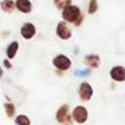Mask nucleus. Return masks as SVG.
Instances as JSON below:
<instances>
[{"mask_svg":"<svg viewBox=\"0 0 125 125\" xmlns=\"http://www.w3.org/2000/svg\"><path fill=\"white\" fill-rule=\"evenodd\" d=\"M19 49H20V43H19L17 41H12V42H10V43L8 44V47H6V50H5L6 58L10 59V60H12V59L17 55Z\"/></svg>","mask_w":125,"mask_h":125,"instance_id":"nucleus-11","label":"nucleus"},{"mask_svg":"<svg viewBox=\"0 0 125 125\" xmlns=\"http://www.w3.org/2000/svg\"><path fill=\"white\" fill-rule=\"evenodd\" d=\"M83 64L86 65V68H90L91 70H96L101 66V56L94 53L87 54L83 58Z\"/></svg>","mask_w":125,"mask_h":125,"instance_id":"nucleus-9","label":"nucleus"},{"mask_svg":"<svg viewBox=\"0 0 125 125\" xmlns=\"http://www.w3.org/2000/svg\"><path fill=\"white\" fill-rule=\"evenodd\" d=\"M52 65L56 69V70H60L62 73H66L68 70L71 69L73 66V60L70 56H68L66 54H56L55 56H53L52 59Z\"/></svg>","mask_w":125,"mask_h":125,"instance_id":"nucleus-2","label":"nucleus"},{"mask_svg":"<svg viewBox=\"0 0 125 125\" xmlns=\"http://www.w3.org/2000/svg\"><path fill=\"white\" fill-rule=\"evenodd\" d=\"M3 66H4L5 69H11V68H12L11 60H10V59H8V58H5V59L3 60Z\"/></svg>","mask_w":125,"mask_h":125,"instance_id":"nucleus-18","label":"nucleus"},{"mask_svg":"<svg viewBox=\"0 0 125 125\" xmlns=\"http://www.w3.org/2000/svg\"><path fill=\"white\" fill-rule=\"evenodd\" d=\"M83 21H85V15L82 14V15H81L79 19H77V21L74 23V26H75V27H80V26L82 25V22H83Z\"/></svg>","mask_w":125,"mask_h":125,"instance_id":"nucleus-19","label":"nucleus"},{"mask_svg":"<svg viewBox=\"0 0 125 125\" xmlns=\"http://www.w3.org/2000/svg\"><path fill=\"white\" fill-rule=\"evenodd\" d=\"M20 34L26 41H30V39L34 38L36 34H37V27H36V25L32 23V22H25V23H22V26L20 28Z\"/></svg>","mask_w":125,"mask_h":125,"instance_id":"nucleus-6","label":"nucleus"},{"mask_svg":"<svg viewBox=\"0 0 125 125\" xmlns=\"http://www.w3.org/2000/svg\"><path fill=\"white\" fill-rule=\"evenodd\" d=\"M98 11V0H90L87 4V14L94 15Z\"/></svg>","mask_w":125,"mask_h":125,"instance_id":"nucleus-13","label":"nucleus"},{"mask_svg":"<svg viewBox=\"0 0 125 125\" xmlns=\"http://www.w3.org/2000/svg\"><path fill=\"white\" fill-rule=\"evenodd\" d=\"M15 124H16V125H31V120H30V118H28L27 115L20 114V115L16 116Z\"/></svg>","mask_w":125,"mask_h":125,"instance_id":"nucleus-14","label":"nucleus"},{"mask_svg":"<svg viewBox=\"0 0 125 125\" xmlns=\"http://www.w3.org/2000/svg\"><path fill=\"white\" fill-rule=\"evenodd\" d=\"M55 119L58 123L64 124V125H71L73 124V116L70 114V105L69 104H62L59 107L55 114Z\"/></svg>","mask_w":125,"mask_h":125,"instance_id":"nucleus-4","label":"nucleus"},{"mask_svg":"<svg viewBox=\"0 0 125 125\" xmlns=\"http://www.w3.org/2000/svg\"><path fill=\"white\" fill-rule=\"evenodd\" d=\"M55 34L61 41H69V39H71L73 38V28H71L70 23H68L64 20L59 21L56 23V27H55Z\"/></svg>","mask_w":125,"mask_h":125,"instance_id":"nucleus-3","label":"nucleus"},{"mask_svg":"<svg viewBox=\"0 0 125 125\" xmlns=\"http://www.w3.org/2000/svg\"><path fill=\"white\" fill-rule=\"evenodd\" d=\"M0 10L5 14H12L16 10L14 0H1L0 1Z\"/></svg>","mask_w":125,"mask_h":125,"instance_id":"nucleus-12","label":"nucleus"},{"mask_svg":"<svg viewBox=\"0 0 125 125\" xmlns=\"http://www.w3.org/2000/svg\"><path fill=\"white\" fill-rule=\"evenodd\" d=\"M109 77L114 82H125V66L114 65L109 70Z\"/></svg>","mask_w":125,"mask_h":125,"instance_id":"nucleus-8","label":"nucleus"},{"mask_svg":"<svg viewBox=\"0 0 125 125\" xmlns=\"http://www.w3.org/2000/svg\"><path fill=\"white\" fill-rule=\"evenodd\" d=\"M73 119L79 123V124H83L87 121L88 119V110L85 105H76L73 110V114H71Z\"/></svg>","mask_w":125,"mask_h":125,"instance_id":"nucleus-7","label":"nucleus"},{"mask_svg":"<svg viewBox=\"0 0 125 125\" xmlns=\"http://www.w3.org/2000/svg\"><path fill=\"white\" fill-rule=\"evenodd\" d=\"M3 75H4V68H3L1 65H0V79L3 77Z\"/></svg>","mask_w":125,"mask_h":125,"instance_id":"nucleus-21","label":"nucleus"},{"mask_svg":"<svg viewBox=\"0 0 125 125\" xmlns=\"http://www.w3.org/2000/svg\"><path fill=\"white\" fill-rule=\"evenodd\" d=\"M81 15H82V11H81L80 6H77L75 4H70L61 10V19L70 25H74Z\"/></svg>","mask_w":125,"mask_h":125,"instance_id":"nucleus-1","label":"nucleus"},{"mask_svg":"<svg viewBox=\"0 0 125 125\" xmlns=\"http://www.w3.org/2000/svg\"><path fill=\"white\" fill-rule=\"evenodd\" d=\"M10 34H11L10 31H4V32H1V37H3V38H6V37H9Z\"/></svg>","mask_w":125,"mask_h":125,"instance_id":"nucleus-20","label":"nucleus"},{"mask_svg":"<svg viewBox=\"0 0 125 125\" xmlns=\"http://www.w3.org/2000/svg\"><path fill=\"white\" fill-rule=\"evenodd\" d=\"M75 74L77 76H81V77H86L91 74V69L90 68H85V69H79V70H75Z\"/></svg>","mask_w":125,"mask_h":125,"instance_id":"nucleus-17","label":"nucleus"},{"mask_svg":"<svg viewBox=\"0 0 125 125\" xmlns=\"http://www.w3.org/2000/svg\"><path fill=\"white\" fill-rule=\"evenodd\" d=\"M53 4L58 10H62L64 8H66L68 5L73 4V0H53Z\"/></svg>","mask_w":125,"mask_h":125,"instance_id":"nucleus-15","label":"nucleus"},{"mask_svg":"<svg viewBox=\"0 0 125 125\" xmlns=\"http://www.w3.org/2000/svg\"><path fill=\"white\" fill-rule=\"evenodd\" d=\"M16 10L22 14H31L33 11V4L31 0H15Z\"/></svg>","mask_w":125,"mask_h":125,"instance_id":"nucleus-10","label":"nucleus"},{"mask_svg":"<svg viewBox=\"0 0 125 125\" xmlns=\"http://www.w3.org/2000/svg\"><path fill=\"white\" fill-rule=\"evenodd\" d=\"M79 97L82 102H88L91 101V98L93 97V87L90 82L87 81H82L79 86Z\"/></svg>","mask_w":125,"mask_h":125,"instance_id":"nucleus-5","label":"nucleus"},{"mask_svg":"<svg viewBox=\"0 0 125 125\" xmlns=\"http://www.w3.org/2000/svg\"><path fill=\"white\" fill-rule=\"evenodd\" d=\"M4 108H5V113H6V115H8L9 118H11V116H14V115H15L16 108H15V105H14L11 102L5 103V104H4Z\"/></svg>","mask_w":125,"mask_h":125,"instance_id":"nucleus-16","label":"nucleus"}]
</instances>
